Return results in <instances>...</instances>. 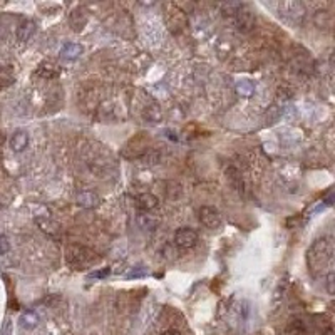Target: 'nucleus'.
I'll list each match as a JSON object with an SVG mask.
<instances>
[{
  "instance_id": "f257e3e1",
  "label": "nucleus",
  "mask_w": 335,
  "mask_h": 335,
  "mask_svg": "<svg viewBox=\"0 0 335 335\" xmlns=\"http://www.w3.org/2000/svg\"><path fill=\"white\" fill-rule=\"evenodd\" d=\"M332 260V247L327 238L315 240L307 251V266L313 276H318Z\"/></svg>"
},
{
  "instance_id": "f03ea898",
  "label": "nucleus",
  "mask_w": 335,
  "mask_h": 335,
  "mask_svg": "<svg viewBox=\"0 0 335 335\" xmlns=\"http://www.w3.org/2000/svg\"><path fill=\"white\" fill-rule=\"evenodd\" d=\"M96 261H99V256L96 251L91 248L82 247V245H71L67 248V265L74 270H84L92 266Z\"/></svg>"
},
{
  "instance_id": "7ed1b4c3",
  "label": "nucleus",
  "mask_w": 335,
  "mask_h": 335,
  "mask_svg": "<svg viewBox=\"0 0 335 335\" xmlns=\"http://www.w3.org/2000/svg\"><path fill=\"white\" fill-rule=\"evenodd\" d=\"M280 14L292 22H300L305 17V7L302 2H282L278 5Z\"/></svg>"
},
{
  "instance_id": "20e7f679",
  "label": "nucleus",
  "mask_w": 335,
  "mask_h": 335,
  "mask_svg": "<svg viewBox=\"0 0 335 335\" xmlns=\"http://www.w3.org/2000/svg\"><path fill=\"white\" fill-rule=\"evenodd\" d=\"M198 218H200V223L203 227L209 230H216L221 225V216H219L218 209H214L213 206H201L200 211H198Z\"/></svg>"
},
{
  "instance_id": "39448f33",
  "label": "nucleus",
  "mask_w": 335,
  "mask_h": 335,
  "mask_svg": "<svg viewBox=\"0 0 335 335\" xmlns=\"http://www.w3.org/2000/svg\"><path fill=\"white\" fill-rule=\"evenodd\" d=\"M198 243V233L191 228H180L175 233V245L181 250H190Z\"/></svg>"
},
{
  "instance_id": "423d86ee",
  "label": "nucleus",
  "mask_w": 335,
  "mask_h": 335,
  "mask_svg": "<svg viewBox=\"0 0 335 335\" xmlns=\"http://www.w3.org/2000/svg\"><path fill=\"white\" fill-rule=\"evenodd\" d=\"M166 22L170 25L171 30H178L180 32L181 29L186 27V15L181 9H178L176 5H167V12H166Z\"/></svg>"
},
{
  "instance_id": "0eeeda50",
  "label": "nucleus",
  "mask_w": 335,
  "mask_h": 335,
  "mask_svg": "<svg viewBox=\"0 0 335 335\" xmlns=\"http://www.w3.org/2000/svg\"><path fill=\"white\" fill-rule=\"evenodd\" d=\"M233 19H235V25H237V29L240 30V32H243V34L251 32L253 27H255V24H256L255 14L251 12V10L245 9V7L240 10V12L235 15Z\"/></svg>"
},
{
  "instance_id": "6e6552de",
  "label": "nucleus",
  "mask_w": 335,
  "mask_h": 335,
  "mask_svg": "<svg viewBox=\"0 0 335 335\" xmlns=\"http://www.w3.org/2000/svg\"><path fill=\"white\" fill-rule=\"evenodd\" d=\"M136 205H138L139 209H143L144 213H148V211H151V209L158 208L159 200L154 195H151V193H143V195L138 196V200H136Z\"/></svg>"
},
{
  "instance_id": "1a4fd4ad",
  "label": "nucleus",
  "mask_w": 335,
  "mask_h": 335,
  "mask_svg": "<svg viewBox=\"0 0 335 335\" xmlns=\"http://www.w3.org/2000/svg\"><path fill=\"white\" fill-rule=\"evenodd\" d=\"M29 146V134L25 131H17L10 138V148L15 153H22V151Z\"/></svg>"
},
{
  "instance_id": "9d476101",
  "label": "nucleus",
  "mask_w": 335,
  "mask_h": 335,
  "mask_svg": "<svg viewBox=\"0 0 335 335\" xmlns=\"http://www.w3.org/2000/svg\"><path fill=\"white\" fill-rule=\"evenodd\" d=\"M35 29H37V25H35L34 20H24V22L17 27V32H15V35H17V39L20 42H25V40H29L35 34Z\"/></svg>"
},
{
  "instance_id": "9b49d317",
  "label": "nucleus",
  "mask_w": 335,
  "mask_h": 335,
  "mask_svg": "<svg viewBox=\"0 0 335 335\" xmlns=\"http://www.w3.org/2000/svg\"><path fill=\"white\" fill-rule=\"evenodd\" d=\"M84 52V47L81 44H74V42H69L61 49V57L66 61H76L77 57H81Z\"/></svg>"
},
{
  "instance_id": "f8f14e48",
  "label": "nucleus",
  "mask_w": 335,
  "mask_h": 335,
  "mask_svg": "<svg viewBox=\"0 0 335 335\" xmlns=\"http://www.w3.org/2000/svg\"><path fill=\"white\" fill-rule=\"evenodd\" d=\"M138 225L144 230V232H153V230L158 228L159 219L154 218L153 214H148L143 211V213H139V216H138Z\"/></svg>"
},
{
  "instance_id": "ddd939ff",
  "label": "nucleus",
  "mask_w": 335,
  "mask_h": 335,
  "mask_svg": "<svg viewBox=\"0 0 335 335\" xmlns=\"http://www.w3.org/2000/svg\"><path fill=\"white\" fill-rule=\"evenodd\" d=\"M69 22H71V25H72V29L76 30V32H79V30L86 25V22H87V17H86V10H82V9H76L74 12L71 14V19H69Z\"/></svg>"
},
{
  "instance_id": "4468645a",
  "label": "nucleus",
  "mask_w": 335,
  "mask_h": 335,
  "mask_svg": "<svg viewBox=\"0 0 335 335\" xmlns=\"http://www.w3.org/2000/svg\"><path fill=\"white\" fill-rule=\"evenodd\" d=\"M285 335H308L305 322L298 320V318L289 322V325L285 327Z\"/></svg>"
},
{
  "instance_id": "2eb2a0df",
  "label": "nucleus",
  "mask_w": 335,
  "mask_h": 335,
  "mask_svg": "<svg viewBox=\"0 0 335 335\" xmlns=\"http://www.w3.org/2000/svg\"><path fill=\"white\" fill-rule=\"evenodd\" d=\"M19 322H20V327L25 328V330H32V328L39 325V317L35 315L34 312H24L22 315H20Z\"/></svg>"
},
{
  "instance_id": "dca6fc26",
  "label": "nucleus",
  "mask_w": 335,
  "mask_h": 335,
  "mask_svg": "<svg viewBox=\"0 0 335 335\" xmlns=\"http://www.w3.org/2000/svg\"><path fill=\"white\" fill-rule=\"evenodd\" d=\"M77 203H79V205L84 206V208H94V206H97L99 198L91 191H84V193H81L79 196H77Z\"/></svg>"
},
{
  "instance_id": "f3484780",
  "label": "nucleus",
  "mask_w": 335,
  "mask_h": 335,
  "mask_svg": "<svg viewBox=\"0 0 335 335\" xmlns=\"http://www.w3.org/2000/svg\"><path fill=\"white\" fill-rule=\"evenodd\" d=\"M237 92L240 94L242 97H251L255 94V84L251 81H238L237 84Z\"/></svg>"
},
{
  "instance_id": "a211bd4d",
  "label": "nucleus",
  "mask_w": 335,
  "mask_h": 335,
  "mask_svg": "<svg viewBox=\"0 0 335 335\" xmlns=\"http://www.w3.org/2000/svg\"><path fill=\"white\" fill-rule=\"evenodd\" d=\"M143 116L148 119L149 123H151V121H153V123H159V121H161V109L156 106V104H153V106L144 107Z\"/></svg>"
},
{
  "instance_id": "6ab92c4d",
  "label": "nucleus",
  "mask_w": 335,
  "mask_h": 335,
  "mask_svg": "<svg viewBox=\"0 0 335 335\" xmlns=\"http://www.w3.org/2000/svg\"><path fill=\"white\" fill-rule=\"evenodd\" d=\"M242 9H243V4H238V2H228V4L221 5L223 14L228 15V17H235Z\"/></svg>"
},
{
  "instance_id": "aec40b11",
  "label": "nucleus",
  "mask_w": 335,
  "mask_h": 335,
  "mask_svg": "<svg viewBox=\"0 0 335 335\" xmlns=\"http://www.w3.org/2000/svg\"><path fill=\"white\" fill-rule=\"evenodd\" d=\"M37 74L45 77V79H49V77H54L59 74V71H57L55 66H52V64H42V66H39Z\"/></svg>"
},
{
  "instance_id": "412c9836",
  "label": "nucleus",
  "mask_w": 335,
  "mask_h": 335,
  "mask_svg": "<svg viewBox=\"0 0 335 335\" xmlns=\"http://www.w3.org/2000/svg\"><path fill=\"white\" fill-rule=\"evenodd\" d=\"M325 290L328 295H335V270L328 271L325 276Z\"/></svg>"
},
{
  "instance_id": "4be33fe9",
  "label": "nucleus",
  "mask_w": 335,
  "mask_h": 335,
  "mask_svg": "<svg viewBox=\"0 0 335 335\" xmlns=\"http://www.w3.org/2000/svg\"><path fill=\"white\" fill-rule=\"evenodd\" d=\"M228 173V178H230V181L233 183V185H237L238 188L237 190H242V176H240V173L235 170V167H230V170L227 171Z\"/></svg>"
},
{
  "instance_id": "5701e85b",
  "label": "nucleus",
  "mask_w": 335,
  "mask_h": 335,
  "mask_svg": "<svg viewBox=\"0 0 335 335\" xmlns=\"http://www.w3.org/2000/svg\"><path fill=\"white\" fill-rule=\"evenodd\" d=\"M148 275V271H146V268L144 266H136V268H133V271H131V273H128L126 276H128V278H136V276H138V278H141V276H146Z\"/></svg>"
},
{
  "instance_id": "b1692460",
  "label": "nucleus",
  "mask_w": 335,
  "mask_h": 335,
  "mask_svg": "<svg viewBox=\"0 0 335 335\" xmlns=\"http://www.w3.org/2000/svg\"><path fill=\"white\" fill-rule=\"evenodd\" d=\"M9 250H10V242H9V238L5 237V235H0V255L9 253Z\"/></svg>"
},
{
  "instance_id": "393cba45",
  "label": "nucleus",
  "mask_w": 335,
  "mask_h": 335,
  "mask_svg": "<svg viewBox=\"0 0 335 335\" xmlns=\"http://www.w3.org/2000/svg\"><path fill=\"white\" fill-rule=\"evenodd\" d=\"M111 273V268H102V270H96L92 273H89V278H106V276Z\"/></svg>"
},
{
  "instance_id": "a878e982",
  "label": "nucleus",
  "mask_w": 335,
  "mask_h": 335,
  "mask_svg": "<svg viewBox=\"0 0 335 335\" xmlns=\"http://www.w3.org/2000/svg\"><path fill=\"white\" fill-rule=\"evenodd\" d=\"M2 335H12V320L10 318H5L2 323V330H0Z\"/></svg>"
},
{
  "instance_id": "bb28decb",
  "label": "nucleus",
  "mask_w": 335,
  "mask_h": 335,
  "mask_svg": "<svg viewBox=\"0 0 335 335\" xmlns=\"http://www.w3.org/2000/svg\"><path fill=\"white\" fill-rule=\"evenodd\" d=\"M333 203H335V190H332L325 198H323V206H330V205H333Z\"/></svg>"
},
{
  "instance_id": "cd10ccee",
  "label": "nucleus",
  "mask_w": 335,
  "mask_h": 335,
  "mask_svg": "<svg viewBox=\"0 0 335 335\" xmlns=\"http://www.w3.org/2000/svg\"><path fill=\"white\" fill-rule=\"evenodd\" d=\"M7 82H10V76H7V72L5 71H0V87L5 86Z\"/></svg>"
},
{
  "instance_id": "c85d7f7f",
  "label": "nucleus",
  "mask_w": 335,
  "mask_h": 335,
  "mask_svg": "<svg viewBox=\"0 0 335 335\" xmlns=\"http://www.w3.org/2000/svg\"><path fill=\"white\" fill-rule=\"evenodd\" d=\"M161 335H181L178 330H175V328H167V330H164Z\"/></svg>"
},
{
  "instance_id": "c756f323",
  "label": "nucleus",
  "mask_w": 335,
  "mask_h": 335,
  "mask_svg": "<svg viewBox=\"0 0 335 335\" xmlns=\"http://www.w3.org/2000/svg\"><path fill=\"white\" fill-rule=\"evenodd\" d=\"M333 37H335V27H333Z\"/></svg>"
},
{
  "instance_id": "7c9ffc66",
  "label": "nucleus",
  "mask_w": 335,
  "mask_h": 335,
  "mask_svg": "<svg viewBox=\"0 0 335 335\" xmlns=\"http://www.w3.org/2000/svg\"><path fill=\"white\" fill-rule=\"evenodd\" d=\"M0 208H2V205H0Z\"/></svg>"
}]
</instances>
